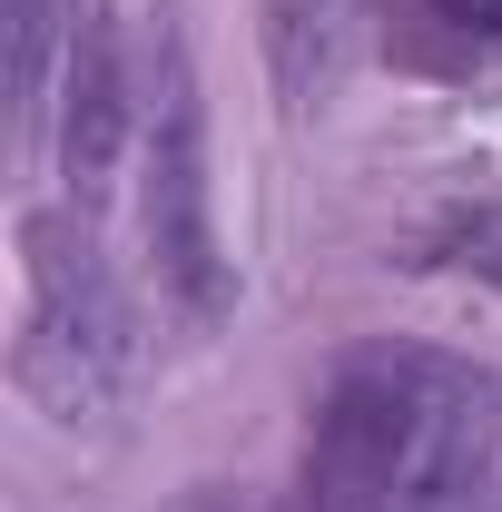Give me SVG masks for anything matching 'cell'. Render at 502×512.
Returning a JSON list of instances; mask_svg holds the SVG:
<instances>
[{"instance_id": "cell-5", "label": "cell", "mask_w": 502, "mask_h": 512, "mask_svg": "<svg viewBox=\"0 0 502 512\" xmlns=\"http://www.w3.org/2000/svg\"><path fill=\"white\" fill-rule=\"evenodd\" d=\"M266 50H276V89L286 109H306L345 69V0H266Z\"/></svg>"}, {"instance_id": "cell-2", "label": "cell", "mask_w": 502, "mask_h": 512, "mask_svg": "<svg viewBox=\"0 0 502 512\" xmlns=\"http://www.w3.org/2000/svg\"><path fill=\"white\" fill-rule=\"evenodd\" d=\"M20 266H30V316H20V355H10L20 384L60 424L109 414V394L128 384V296L99 237L69 207H40V217H20Z\"/></svg>"}, {"instance_id": "cell-8", "label": "cell", "mask_w": 502, "mask_h": 512, "mask_svg": "<svg viewBox=\"0 0 502 512\" xmlns=\"http://www.w3.org/2000/svg\"><path fill=\"white\" fill-rule=\"evenodd\" d=\"M424 20H443V30H453V40H473V50L502 40V0H424Z\"/></svg>"}, {"instance_id": "cell-4", "label": "cell", "mask_w": 502, "mask_h": 512, "mask_svg": "<svg viewBox=\"0 0 502 512\" xmlns=\"http://www.w3.org/2000/svg\"><path fill=\"white\" fill-rule=\"evenodd\" d=\"M128 148V60H119V20L109 0H69V89H60V168L69 188H109Z\"/></svg>"}, {"instance_id": "cell-6", "label": "cell", "mask_w": 502, "mask_h": 512, "mask_svg": "<svg viewBox=\"0 0 502 512\" xmlns=\"http://www.w3.org/2000/svg\"><path fill=\"white\" fill-rule=\"evenodd\" d=\"M0 20H10V109L20 119H40V89H50V50H60V0H0Z\"/></svg>"}, {"instance_id": "cell-3", "label": "cell", "mask_w": 502, "mask_h": 512, "mask_svg": "<svg viewBox=\"0 0 502 512\" xmlns=\"http://www.w3.org/2000/svg\"><path fill=\"white\" fill-rule=\"evenodd\" d=\"M148 256L158 286L188 316H227V256H217V217H207V109H197V69L178 30H158V109H148Z\"/></svg>"}, {"instance_id": "cell-7", "label": "cell", "mask_w": 502, "mask_h": 512, "mask_svg": "<svg viewBox=\"0 0 502 512\" xmlns=\"http://www.w3.org/2000/svg\"><path fill=\"white\" fill-rule=\"evenodd\" d=\"M443 256L463 266V276H483V286H502V207H473L453 237H443Z\"/></svg>"}, {"instance_id": "cell-1", "label": "cell", "mask_w": 502, "mask_h": 512, "mask_svg": "<svg viewBox=\"0 0 502 512\" xmlns=\"http://www.w3.org/2000/svg\"><path fill=\"white\" fill-rule=\"evenodd\" d=\"M306 512H502V384L424 345L355 355L315 404Z\"/></svg>"}]
</instances>
